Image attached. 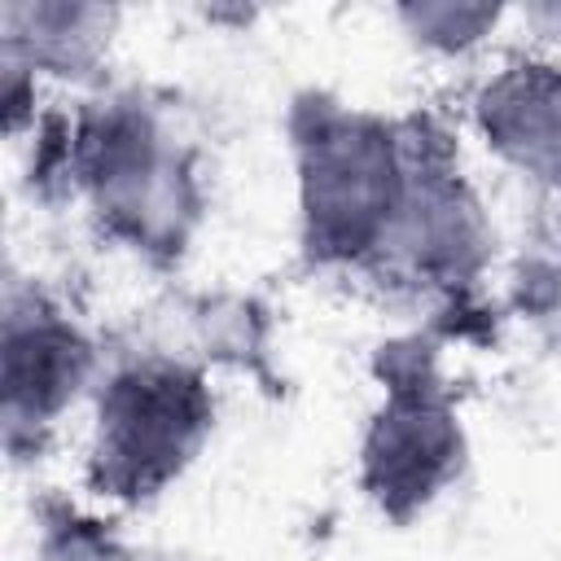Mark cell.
Listing matches in <instances>:
<instances>
[{
  "label": "cell",
  "mask_w": 561,
  "mask_h": 561,
  "mask_svg": "<svg viewBox=\"0 0 561 561\" xmlns=\"http://www.w3.org/2000/svg\"><path fill=\"white\" fill-rule=\"evenodd\" d=\"M197 425H202V394L193 381H180L175 373L118 381L105 408L110 443L101 460H110L114 482L145 486L180 460Z\"/></svg>",
  "instance_id": "6da1fadb"
},
{
  "label": "cell",
  "mask_w": 561,
  "mask_h": 561,
  "mask_svg": "<svg viewBox=\"0 0 561 561\" xmlns=\"http://www.w3.org/2000/svg\"><path fill=\"white\" fill-rule=\"evenodd\" d=\"M390 193V153L377 136L342 131L316 145L311 167V215L320 237L337 245H355L364 228L381 215Z\"/></svg>",
  "instance_id": "7a4b0ae2"
},
{
  "label": "cell",
  "mask_w": 561,
  "mask_h": 561,
  "mask_svg": "<svg viewBox=\"0 0 561 561\" xmlns=\"http://www.w3.org/2000/svg\"><path fill=\"white\" fill-rule=\"evenodd\" d=\"M447 460V425L421 399L399 403L373 443V465H381V486L421 495L438 465Z\"/></svg>",
  "instance_id": "3957f363"
},
{
  "label": "cell",
  "mask_w": 561,
  "mask_h": 561,
  "mask_svg": "<svg viewBox=\"0 0 561 561\" xmlns=\"http://www.w3.org/2000/svg\"><path fill=\"white\" fill-rule=\"evenodd\" d=\"M75 381V342L57 329H13L9 333V408H39L61 399Z\"/></svg>",
  "instance_id": "277c9868"
}]
</instances>
